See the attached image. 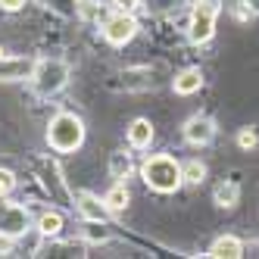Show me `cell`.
<instances>
[{
  "label": "cell",
  "mask_w": 259,
  "mask_h": 259,
  "mask_svg": "<svg viewBox=\"0 0 259 259\" xmlns=\"http://www.w3.org/2000/svg\"><path fill=\"white\" fill-rule=\"evenodd\" d=\"M141 178H144L147 188L156 191V194H175L181 184H184V178H181V162L172 159L169 153H156L150 159H144Z\"/></svg>",
  "instance_id": "cell-1"
},
{
  "label": "cell",
  "mask_w": 259,
  "mask_h": 259,
  "mask_svg": "<svg viewBox=\"0 0 259 259\" xmlns=\"http://www.w3.org/2000/svg\"><path fill=\"white\" fill-rule=\"evenodd\" d=\"M84 141V122L75 113H57L47 125V144L57 153H72Z\"/></svg>",
  "instance_id": "cell-2"
},
{
  "label": "cell",
  "mask_w": 259,
  "mask_h": 259,
  "mask_svg": "<svg viewBox=\"0 0 259 259\" xmlns=\"http://www.w3.org/2000/svg\"><path fill=\"white\" fill-rule=\"evenodd\" d=\"M69 81V66L63 60H41L34 63V72H31V84L41 97H53L60 94Z\"/></svg>",
  "instance_id": "cell-3"
},
{
  "label": "cell",
  "mask_w": 259,
  "mask_h": 259,
  "mask_svg": "<svg viewBox=\"0 0 259 259\" xmlns=\"http://www.w3.org/2000/svg\"><path fill=\"white\" fill-rule=\"evenodd\" d=\"M222 4L219 0H194L191 10V25H188V38L194 44H206L215 34V19H219Z\"/></svg>",
  "instance_id": "cell-4"
},
{
  "label": "cell",
  "mask_w": 259,
  "mask_h": 259,
  "mask_svg": "<svg viewBox=\"0 0 259 259\" xmlns=\"http://www.w3.org/2000/svg\"><path fill=\"white\" fill-rule=\"evenodd\" d=\"M135 34H138V19H135L132 13L116 10L113 16H106V19H103V38L113 47H125Z\"/></svg>",
  "instance_id": "cell-5"
},
{
  "label": "cell",
  "mask_w": 259,
  "mask_h": 259,
  "mask_svg": "<svg viewBox=\"0 0 259 259\" xmlns=\"http://www.w3.org/2000/svg\"><path fill=\"white\" fill-rule=\"evenodd\" d=\"M28 231V212L25 206H19V203H4V197H0V234L7 237H22Z\"/></svg>",
  "instance_id": "cell-6"
},
{
  "label": "cell",
  "mask_w": 259,
  "mask_h": 259,
  "mask_svg": "<svg viewBox=\"0 0 259 259\" xmlns=\"http://www.w3.org/2000/svg\"><path fill=\"white\" fill-rule=\"evenodd\" d=\"M181 135L191 147H206L215 138V122L209 116H191L188 122L181 125Z\"/></svg>",
  "instance_id": "cell-7"
},
{
  "label": "cell",
  "mask_w": 259,
  "mask_h": 259,
  "mask_svg": "<svg viewBox=\"0 0 259 259\" xmlns=\"http://www.w3.org/2000/svg\"><path fill=\"white\" fill-rule=\"evenodd\" d=\"M34 72V63L31 60H16V57H0V81H22V78H31Z\"/></svg>",
  "instance_id": "cell-8"
},
{
  "label": "cell",
  "mask_w": 259,
  "mask_h": 259,
  "mask_svg": "<svg viewBox=\"0 0 259 259\" xmlns=\"http://www.w3.org/2000/svg\"><path fill=\"white\" fill-rule=\"evenodd\" d=\"M244 240L240 237H234V234H225V237H219L215 244L209 247V253L206 256H212V259H240L244 256Z\"/></svg>",
  "instance_id": "cell-9"
},
{
  "label": "cell",
  "mask_w": 259,
  "mask_h": 259,
  "mask_svg": "<svg viewBox=\"0 0 259 259\" xmlns=\"http://www.w3.org/2000/svg\"><path fill=\"white\" fill-rule=\"evenodd\" d=\"M75 206H78V212H81L84 222H106V212H109V209H106V203L97 200L94 194H78Z\"/></svg>",
  "instance_id": "cell-10"
},
{
  "label": "cell",
  "mask_w": 259,
  "mask_h": 259,
  "mask_svg": "<svg viewBox=\"0 0 259 259\" xmlns=\"http://www.w3.org/2000/svg\"><path fill=\"white\" fill-rule=\"evenodd\" d=\"M153 141V122L150 119H135L128 125V144L135 147V150H147Z\"/></svg>",
  "instance_id": "cell-11"
},
{
  "label": "cell",
  "mask_w": 259,
  "mask_h": 259,
  "mask_svg": "<svg viewBox=\"0 0 259 259\" xmlns=\"http://www.w3.org/2000/svg\"><path fill=\"white\" fill-rule=\"evenodd\" d=\"M172 88H175V94H181V97L197 94V91L203 88V72L200 69H184V72H178L175 81H172Z\"/></svg>",
  "instance_id": "cell-12"
},
{
  "label": "cell",
  "mask_w": 259,
  "mask_h": 259,
  "mask_svg": "<svg viewBox=\"0 0 259 259\" xmlns=\"http://www.w3.org/2000/svg\"><path fill=\"white\" fill-rule=\"evenodd\" d=\"M212 197H215V206H219V209H234V206H237V200H240L237 181H222Z\"/></svg>",
  "instance_id": "cell-13"
},
{
  "label": "cell",
  "mask_w": 259,
  "mask_h": 259,
  "mask_svg": "<svg viewBox=\"0 0 259 259\" xmlns=\"http://www.w3.org/2000/svg\"><path fill=\"white\" fill-rule=\"evenodd\" d=\"M63 225H66L63 212H60V209H47V212L38 219V234H41V237H57V234L63 231Z\"/></svg>",
  "instance_id": "cell-14"
},
{
  "label": "cell",
  "mask_w": 259,
  "mask_h": 259,
  "mask_svg": "<svg viewBox=\"0 0 259 259\" xmlns=\"http://www.w3.org/2000/svg\"><path fill=\"white\" fill-rule=\"evenodd\" d=\"M103 203H106V209H109V212H122V209L128 206V188H125V184H122V181H116V184H113V188H109V191H106V197H103Z\"/></svg>",
  "instance_id": "cell-15"
},
{
  "label": "cell",
  "mask_w": 259,
  "mask_h": 259,
  "mask_svg": "<svg viewBox=\"0 0 259 259\" xmlns=\"http://www.w3.org/2000/svg\"><path fill=\"white\" fill-rule=\"evenodd\" d=\"M181 178H184V184H203V178H206V165H203L200 159H188L181 165Z\"/></svg>",
  "instance_id": "cell-16"
},
{
  "label": "cell",
  "mask_w": 259,
  "mask_h": 259,
  "mask_svg": "<svg viewBox=\"0 0 259 259\" xmlns=\"http://www.w3.org/2000/svg\"><path fill=\"white\" fill-rule=\"evenodd\" d=\"M84 237L91 240V244H106V240L113 237V231H109L106 222H88V225H84Z\"/></svg>",
  "instance_id": "cell-17"
},
{
  "label": "cell",
  "mask_w": 259,
  "mask_h": 259,
  "mask_svg": "<svg viewBox=\"0 0 259 259\" xmlns=\"http://www.w3.org/2000/svg\"><path fill=\"white\" fill-rule=\"evenodd\" d=\"M128 172H132V159H128V153H113L109 156V175H113L116 181H122Z\"/></svg>",
  "instance_id": "cell-18"
},
{
  "label": "cell",
  "mask_w": 259,
  "mask_h": 259,
  "mask_svg": "<svg viewBox=\"0 0 259 259\" xmlns=\"http://www.w3.org/2000/svg\"><path fill=\"white\" fill-rule=\"evenodd\" d=\"M75 10H78L81 19H103V7L97 4V0H78Z\"/></svg>",
  "instance_id": "cell-19"
},
{
  "label": "cell",
  "mask_w": 259,
  "mask_h": 259,
  "mask_svg": "<svg viewBox=\"0 0 259 259\" xmlns=\"http://www.w3.org/2000/svg\"><path fill=\"white\" fill-rule=\"evenodd\" d=\"M256 144H259L256 128H240V132H237V147H244V150H253Z\"/></svg>",
  "instance_id": "cell-20"
},
{
  "label": "cell",
  "mask_w": 259,
  "mask_h": 259,
  "mask_svg": "<svg viewBox=\"0 0 259 259\" xmlns=\"http://www.w3.org/2000/svg\"><path fill=\"white\" fill-rule=\"evenodd\" d=\"M16 188V175L10 169H0V197H10Z\"/></svg>",
  "instance_id": "cell-21"
},
{
  "label": "cell",
  "mask_w": 259,
  "mask_h": 259,
  "mask_svg": "<svg viewBox=\"0 0 259 259\" xmlns=\"http://www.w3.org/2000/svg\"><path fill=\"white\" fill-rule=\"evenodd\" d=\"M181 0H147V7L153 13H169V10H178Z\"/></svg>",
  "instance_id": "cell-22"
},
{
  "label": "cell",
  "mask_w": 259,
  "mask_h": 259,
  "mask_svg": "<svg viewBox=\"0 0 259 259\" xmlns=\"http://www.w3.org/2000/svg\"><path fill=\"white\" fill-rule=\"evenodd\" d=\"M141 4H144V0H113V7L122 10V13H135Z\"/></svg>",
  "instance_id": "cell-23"
},
{
  "label": "cell",
  "mask_w": 259,
  "mask_h": 259,
  "mask_svg": "<svg viewBox=\"0 0 259 259\" xmlns=\"http://www.w3.org/2000/svg\"><path fill=\"white\" fill-rule=\"evenodd\" d=\"M22 7H25V0H0V10H7V13H16Z\"/></svg>",
  "instance_id": "cell-24"
},
{
  "label": "cell",
  "mask_w": 259,
  "mask_h": 259,
  "mask_svg": "<svg viewBox=\"0 0 259 259\" xmlns=\"http://www.w3.org/2000/svg\"><path fill=\"white\" fill-rule=\"evenodd\" d=\"M0 57H4V47H0Z\"/></svg>",
  "instance_id": "cell-25"
}]
</instances>
